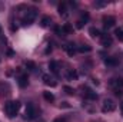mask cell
<instances>
[{"mask_svg": "<svg viewBox=\"0 0 123 122\" xmlns=\"http://www.w3.org/2000/svg\"><path fill=\"white\" fill-rule=\"evenodd\" d=\"M100 37H102V45H103L105 47H109V46H112V43H113V39H112V36H109V34H102Z\"/></svg>", "mask_w": 123, "mask_h": 122, "instance_id": "obj_10", "label": "cell"}, {"mask_svg": "<svg viewBox=\"0 0 123 122\" xmlns=\"http://www.w3.org/2000/svg\"><path fill=\"white\" fill-rule=\"evenodd\" d=\"M43 98H44L47 102H53V101H55V95H53L52 92H49V91L43 92Z\"/></svg>", "mask_w": 123, "mask_h": 122, "instance_id": "obj_18", "label": "cell"}, {"mask_svg": "<svg viewBox=\"0 0 123 122\" xmlns=\"http://www.w3.org/2000/svg\"><path fill=\"white\" fill-rule=\"evenodd\" d=\"M59 13H60V16H63V17H67L69 16V13H67V4L66 3L59 4Z\"/></svg>", "mask_w": 123, "mask_h": 122, "instance_id": "obj_14", "label": "cell"}, {"mask_svg": "<svg viewBox=\"0 0 123 122\" xmlns=\"http://www.w3.org/2000/svg\"><path fill=\"white\" fill-rule=\"evenodd\" d=\"M89 17H90V16H89V13H87V12L82 13V17L77 20V23H76V27H77V29H82V27H83V25H85V23L89 20Z\"/></svg>", "mask_w": 123, "mask_h": 122, "instance_id": "obj_7", "label": "cell"}, {"mask_svg": "<svg viewBox=\"0 0 123 122\" xmlns=\"http://www.w3.org/2000/svg\"><path fill=\"white\" fill-rule=\"evenodd\" d=\"M36 17H37V10H36V9H30V10L26 13V16L22 19V25H23V26H29V25H31V23L34 22Z\"/></svg>", "mask_w": 123, "mask_h": 122, "instance_id": "obj_2", "label": "cell"}, {"mask_svg": "<svg viewBox=\"0 0 123 122\" xmlns=\"http://www.w3.org/2000/svg\"><path fill=\"white\" fill-rule=\"evenodd\" d=\"M0 40H1V42H6V39H3V29H1V25H0Z\"/></svg>", "mask_w": 123, "mask_h": 122, "instance_id": "obj_28", "label": "cell"}, {"mask_svg": "<svg viewBox=\"0 0 123 122\" xmlns=\"http://www.w3.org/2000/svg\"><path fill=\"white\" fill-rule=\"evenodd\" d=\"M115 95L116 96H123V89H115Z\"/></svg>", "mask_w": 123, "mask_h": 122, "instance_id": "obj_27", "label": "cell"}, {"mask_svg": "<svg viewBox=\"0 0 123 122\" xmlns=\"http://www.w3.org/2000/svg\"><path fill=\"white\" fill-rule=\"evenodd\" d=\"M62 108H70V105L67 103V102H62V105H60Z\"/></svg>", "mask_w": 123, "mask_h": 122, "instance_id": "obj_29", "label": "cell"}, {"mask_svg": "<svg viewBox=\"0 0 123 122\" xmlns=\"http://www.w3.org/2000/svg\"><path fill=\"white\" fill-rule=\"evenodd\" d=\"M50 22H52V19H50L49 16H43L42 20H40V26H42V27H47V26L50 25Z\"/></svg>", "mask_w": 123, "mask_h": 122, "instance_id": "obj_16", "label": "cell"}, {"mask_svg": "<svg viewBox=\"0 0 123 122\" xmlns=\"http://www.w3.org/2000/svg\"><path fill=\"white\" fill-rule=\"evenodd\" d=\"M53 122H66V119H64V118H56Z\"/></svg>", "mask_w": 123, "mask_h": 122, "instance_id": "obj_30", "label": "cell"}, {"mask_svg": "<svg viewBox=\"0 0 123 122\" xmlns=\"http://www.w3.org/2000/svg\"><path fill=\"white\" fill-rule=\"evenodd\" d=\"M42 79H43L44 85H47V86H50V88H56V86H57V82H56V81H53L49 75H43V76H42Z\"/></svg>", "mask_w": 123, "mask_h": 122, "instance_id": "obj_8", "label": "cell"}, {"mask_svg": "<svg viewBox=\"0 0 123 122\" xmlns=\"http://www.w3.org/2000/svg\"><path fill=\"white\" fill-rule=\"evenodd\" d=\"M36 116H37L36 106H34L33 103H27V106H26V115H25V118H26V119H29V121H33V119H36Z\"/></svg>", "mask_w": 123, "mask_h": 122, "instance_id": "obj_3", "label": "cell"}, {"mask_svg": "<svg viewBox=\"0 0 123 122\" xmlns=\"http://www.w3.org/2000/svg\"><path fill=\"white\" fill-rule=\"evenodd\" d=\"M77 76H79V75H77V72H76L74 69H70V70L67 72V79H69V81H76Z\"/></svg>", "mask_w": 123, "mask_h": 122, "instance_id": "obj_17", "label": "cell"}, {"mask_svg": "<svg viewBox=\"0 0 123 122\" xmlns=\"http://www.w3.org/2000/svg\"><path fill=\"white\" fill-rule=\"evenodd\" d=\"M17 83H19L20 88H26V86L29 85V78H27V75H20L19 79H17Z\"/></svg>", "mask_w": 123, "mask_h": 122, "instance_id": "obj_11", "label": "cell"}, {"mask_svg": "<svg viewBox=\"0 0 123 122\" xmlns=\"http://www.w3.org/2000/svg\"><path fill=\"white\" fill-rule=\"evenodd\" d=\"M105 63L107 65V66H117V63H119V61L116 59V58H107V59H105Z\"/></svg>", "mask_w": 123, "mask_h": 122, "instance_id": "obj_15", "label": "cell"}, {"mask_svg": "<svg viewBox=\"0 0 123 122\" xmlns=\"http://www.w3.org/2000/svg\"><path fill=\"white\" fill-rule=\"evenodd\" d=\"M85 98L90 99V101H96L97 99V93L93 92L92 89H89V88H85Z\"/></svg>", "mask_w": 123, "mask_h": 122, "instance_id": "obj_12", "label": "cell"}, {"mask_svg": "<svg viewBox=\"0 0 123 122\" xmlns=\"http://www.w3.org/2000/svg\"><path fill=\"white\" fill-rule=\"evenodd\" d=\"M115 109H116V103H115L112 99H105L103 106H102V111H103L105 114H107V112H113Z\"/></svg>", "mask_w": 123, "mask_h": 122, "instance_id": "obj_4", "label": "cell"}, {"mask_svg": "<svg viewBox=\"0 0 123 122\" xmlns=\"http://www.w3.org/2000/svg\"><path fill=\"white\" fill-rule=\"evenodd\" d=\"M115 34H116V37H117L120 42H123V29H120V27L116 29V30H115Z\"/></svg>", "mask_w": 123, "mask_h": 122, "instance_id": "obj_22", "label": "cell"}, {"mask_svg": "<svg viewBox=\"0 0 123 122\" xmlns=\"http://www.w3.org/2000/svg\"><path fill=\"white\" fill-rule=\"evenodd\" d=\"M26 68H27L29 70H34V69H36V63L31 62V61H27L26 62Z\"/></svg>", "mask_w": 123, "mask_h": 122, "instance_id": "obj_23", "label": "cell"}, {"mask_svg": "<svg viewBox=\"0 0 123 122\" xmlns=\"http://www.w3.org/2000/svg\"><path fill=\"white\" fill-rule=\"evenodd\" d=\"M115 23H116V19H115L113 16H105V17H103V25H105V27H106V29L113 27V26H115Z\"/></svg>", "mask_w": 123, "mask_h": 122, "instance_id": "obj_5", "label": "cell"}, {"mask_svg": "<svg viewBox=\"0 0 123 122\" xmlns=\"http://www.w3.org/2000/svg\"><path fill=\"white\" fill-rule=\"evenodd\" d=\"M7 55H9V56H13V55H14V52H13V50H9V52H7Z\"/></svg>", "mask_w": 123, "mask_h": 122, "instance_id": "obj_32", "label": "cell"}, {"mask_svg": "<svg viewBox=\"0 0 123 122\" xmlns=\"http://www.w3.org/2000/svg\"><path fill=\"white\" fill-rule=\"evenodd\" d=\"M19 109H20V102L19 101H9L4 106V111H6L9 118H14L19 114Z\"/></svg>", "mask_w": 123, "mask_h": 122, "instance_id": "obj_1", "label": "cell"}, {"mask_svg": "<svg viewBox=\"0 0 123 122\" xmlns=\"http://www.w3.org/2000/svg\"><path fill=\"white\" fill-rule=\"evenodd\" d=\"M49 69H50V72H52V73H55V75H59V69H60V66H59V62L50 61V62H49Z\"/></svg>", "mask_w": 123, "mask_h": 122, "instance_id": "obj_9", "label": "cell"}, {"mask_svg": "<svg viewBox=\"0 0 123 122\" xmlns=\"http://www.w3.org/2000/svg\"><path fill=\"white\" fill-rule=\"evenodd\" d=\"M63 47H64V50L67 52V55H69V56H73V55L76 53V47H74V45H73V43H66Z\"/></svg>", "mask_w": 123, "mask_h": 122, "instance_id": "obj_13", "label": "cell"}, {"mask_svg": "<svg viewBox=\"0 0 123 122\" xmlns=\"http://www.w3.org/2000/svg\"><path fill=\"white\" fill-rule=\"evenodd\" d=\"M115 89H123V78H113L109 82Z\"/></svg>", "mask_w": 123, "mask_h": 122, "instance_id": "obj_6", "label": "cell"}, {"mask_svg": "<svg viewBox=\"0 0 123 122\" xmlns=\"http://www.w3.org/2000/svg\"><path fill=\"white\" fill-rule=\"evenodd\" d=\"M94 6H96L97 9H100V7H105V6H106V1H102V0H96V1H94Z\"/></svg>", "mask_w": 123, "mask_h": 122, "instance_id": "obj_24", "label": "cell"}, {"mask_svg": "<svg viewBox=\"0 0 123 122\" xmlns=\"http://www.w3.org/2000/svg\"><path fill=\"white\" fill-rule=\"evenodd\" d=\"M62 30H63V33H66V34H70V33L73 32V26L69 25V23H64L63 27H62Z\"/></svg>", "mask_w": 123, "mask_h": 122, "instance_id": "obj_21", "label": "cell"}, {"mask_svg": "<svg viewBox=\"0 0 123 122\" xmlns=\"http://www.w3.org/2000/svg\"><path fill=\"white\" fill-rule=\"evenodd\" d=\"M50 52H52V46H49V47L46 49V55H47V53H50Z\"/></svg>", "mask_w": 123, "mask_h": 122, "instance_id": "obj_31", "label": "cell"}, {"mask_svg": "<svg viewBox=\"0 0 123 122\" xmlns=\"http://www.w3.org/2000/svg\"><path fill=\"white\" fill-rule=\"evenodd\" d=\"M89 34H90L92 37H99V36H102V33H100V30H99L97 27H90V29H89Z\"/></svg>", "mask_w": 123, "mask_h": 122, "instance_id": "obj_19", "label": "cell"}, {"mask_svg": "<svg viewBox=\"0 0 123 122\" xmlns=\"http://www.w3.org/2000/svg\"><path fill=\"white\" fill-rule=\"evenodd\" d=\"M55 32H56L59 36H62V34H63V30H62V27H59V26H55Z\"/></svg>", "mask_w": 123, "mask_h": 122, "instance_id": "obj_26", "label": "cell"}, {"mask_svg": "<svg viewBox=\"0 0 123 122\" xmlns=\"http://www.w3.org/2000/svg\"><path fill=\"white\" fill-rule=\"evenodd\" d=\"M77 50L82 52V53H89V52H92V46H89V45H82V46H79Z\"/></svg>", "mask_w": 123, "mask_h": 122, "instance_id": "obj_20", "label": "cell"}, {"mask_svg": "<svg viewBox=\"0 0 123 122\" xmlns=\"http://www.w3.org/2000/svg\"><path fill=\"white\" fill-rule=\"evenodd\" d=\"M63 91L66 92V93H67V95H73V88H70V86H64V88H63Z\"/></svg>", "mask_w": 123, "mask_h": 122, "instance_id": "obj_25", "label": "cell"}]
</instances>
